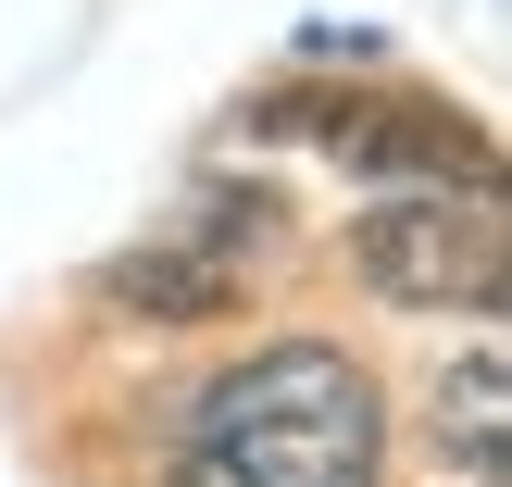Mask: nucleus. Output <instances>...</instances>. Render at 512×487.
Listing matches in <instances>:
<instances>
[{"mask_svg":"<svg viewBox=\"0 0 512 487\" xmlns=\"http://www.w3.org/2000/svg\"><path fill=\"white\" fill-rule=\"evenodd\" d=\"M375 463H388V400L325 338L250 350L238 375H213L175 450L188 487H375Z\"/></svg>","mask_w":512,"mask_h":487,"instance_id":"1","label":"nucleus"},{"mask_svg":"<svg viewBox=\"0 0 512 487\" xmlns=\"http://www.w3.org/2000/svg\"><path fill=\"white\" fill-rule=\"evenodd\" d=\"M363 275L413 313H500L512 300V213H500V175H413L400 200H375L350 225Z\"/></svg>","mask_w":512,"mask_h":487,"instance_id":"2","label":"nucleus"},{"mask_svg":"<svg viewBox=\"0 0 512 487\" xmlns=\"http://www.w3.org/2000/svg\"><path fill=\"white\" fill-rule=\"evenodd\" d=\"M263 138H313L363 175H500V150L438 100H263Z\"/></svg>","mask_w":512,"mask_h":487,"instance_id":"3","label":"nucleus"},{"mask_svg":"<svg viewBox=\"0 0 512 487\" xmlns=\"http://www.w3.org/2000/svg\"><path fill=\"white\" fill-rule=\"evenodd\" d=\"M250 250H263V213H200V225H175L163 250H125L100 288L125 300V313H225L238 300V275H250Z\"/></svg>","mask_w":512,"mask_h":487,"instance_id":"4","label":"nucleus"},{"mask_svg":"<svg viewBox=\"0 0 512 487\" xmlns=\"http://www.w3.org/2000/svg\"><path fill=\"white\" fill-rule=\"evenodd\" d=\"M438 463H463V487H512V363H500V338H475L438 375Z\"/></svg>","mask_w":512,"mask_h":487,"instance_id":"5","label":"nucleus"}]
</instances>
